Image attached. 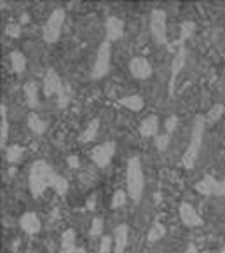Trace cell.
Masks as SVG:
<instances>
[{
	"mask_svg": "<svg viewBox=\"0 0 225 253\" xmlns=\"http://www.w3.org/2000/svg\"><path fill=\"white\" fill-rule=\"evenodd\" d=\"M113 154H115V143L113 142H105L102 145H96L91 150V159L98 168L109 166V163L112 161Z\"/></svg>",
	"mask_w": 225,
	"mask_h": 253,
	"instance_id": "cell-7",
	"label": "cell"
},
{
	"mask_svg": "<svg viewBox=\"0 0 225 253\" xmlns=\"http://www.w3.org/2000/svg\"><path fill=\"white\" fill-rule=\"evenodd\" d=\"M157 131H159V117L157 116H149L142 121L140 124V134L145 138L150 136H157Z\"/></svg>",
	"mask_w": 225,
	"mask_h": 253,
	"instance_id": "cell-16",
	"label": "cell"
},
{
	"mask_svg": "<svg viewBox=\"0 0 225 253\" xmlns=\"http://www.w3.org/2000/svg\"><path fill=\"white\" fill-rule=\"evenodd\" d=\"M224 114H225V105L224 103H217V105H213V107L210 108V112H208V116L204 117V119H206L208 124H215L217 121L222 119V116H224Z\"/></svg>",
	"mask_w": 225,
	"mask_h": 253,
	"instance_id": "cell-24",
	"label": "cell"
},
{
	"mask_svg": "<svg viewBox=\"0 0 225 253\" xmlns=\"http://www.w3.org/2000/svg\"><path fill=\"white\" fill-rule=\"evenodd\" d=\"M166 236V229L162 223H154L152 227H150L149 234H147V239H149V243H155L159 241V239H162Z\"/></svg>",
	"mask_w": 225,
	"mask_h": 253,
	"instance_id": "cell-26",
	"label": "cell"
},
{
	"mask_svg": "<svg viewBox=\"0 0 225 253\" xmlns=\"http://www.w3.org/2000/svg\"><path fill=\"white\" fill-rule=\"evenodd\" d=\"M217 196H220V198H225V178L222 180V182H218V192Z\"/></svg>",
	"mask_w": 225,
	"mask_h": 253,
	"instance_id": "cell-37",
	"label": "cell"
},
{
	"mask_svg": "<svg viewBox=\"0 0 225 253\" xmlns=\"http://www.w3.org/2000/svg\"><path fill=\"white\" fill-rule=\"evenodd\" d=\"M110 56H112V49H110V42H102L100 49H98L96 60L93 65V79H102L109 74L110 70Z\"/></svg>",
	"mask_w": 225,
	"mask_h": 253,
	"instance_id": "cell-6",
	"label": "cell"
},
{
	"mask_svg": "<svg viewBox=\"0 0 225 253\" xmlns=\"http://www.w3.org/2000/svg\"><path fill=\"white\" fill-rule=\"evenodd\" d=\"M65 18H67V12L65 9H54L51 12V16L47 18L44 25V41L47 44H54V42L60 39L61 35V30H63V25H65Z\"/></svg>",
	"mask_w": 225,
	"mask_h": 253,
	"instance_id": "cell-4",
	"label": "cell"
},
{
	"mask_svg": "<svg viewBox=\"0 0 225 253\" xmlns=\"http://www.w3.org/2000/svg\"><path fill=\"white\" fill-rule=\"evenodd\" d=\"M19 34H21V25L19 23H9L7 26H5V35L7 37H19Z\"/></svg>",
	"mask_w": 225,
	"mask_h": 253,
	"instance_id": "cell-34",
	"label": "cell"
},
{
	"mask_svg": "<svg viewBox=\"0 0 225 253\" xmlns=\"http://www.w3.org/2000/svg\"><path fill=\"white\" fill-rule=\"evenodd\" d=\"M94 201H96V199H94V196L93 198H89V203H87V210H94Z\"/></svg>",
	"mask_w": 225,
	"mask_h": 253,
	"instance_id": "cell-38",
	"label": "cell"
},
{
	"mask_svg": "<svg viewBox=\"0 0 225 253\" xmlns=\"http://www.w3.org/2000/svg\"><path fill=\"white\" fill-rule=\"evenodd\" d=\"M126 185H128V194L133 203H140L143 189H145V180H143L142 163L138 157H131L128 161V169H126Z\"/></svg>",
	"mask_w": 225,
	"mask_h": 253,
	"instance_id": "cell-3",
	"label": "cell"
},
{
	"mask_svg": "<svg viewBox=\"0 0 225 253\" xmlns=\"http://www.w3.org/2000/svg\"><path fill=\"white\" fill-rule=\"evenodd\" d=\"M195 32V23L194 21H185L182 23V28H180V39H178L177 45L178 44H185V41H188V39L194 35Z\"/></svg>",
	"mask_w": 225,
	"mask_h": 253,
	"instance_id": "cell-25",
	"label": "cell"
},
{
	"mask_svg": "<svg viewBox=\"0 0 225 253\" xmlns=\"http://www.w3.org/2000/svg\"><path fill=\"white\" fill-rule=\"evenodd\" d=\"M23 93H25V100L30 108H35L38 105V86L34 81H28L23 87Z\"/></svg>",
	"mask_w": 225,
	"mask_h": 253,
	"instance_id": "cell-18",
	"label": "cell"
},
{
	"mask_svg": "<svg viewBox=\"0 0 225 253\" xmlns=\"http://www.w3.org/2000/svg\"><path fill=\"white\" fill-rule=\"evenodd\" d=\"M53 189L56 190L60 196H65V194L68 192L67 178H65V176H61V175H56V176H54V180H53Z\"/></svg>",
	"mask_w": 225,
	"mask_h": 253,
	"instance_id": "cell-29",
	"label": "cell"
},
{
	"mask_svg": "<svg viewBox=\"0 0 225 253\" xmlns=\"http://www.w3.org/2000/svg\"><path fill=\"white\" fill-rule=\"evenodd\" d=\"M58 98V107L60 108H65L68 107V103H70V98H72V93H70V87L67 86V84H63V87L60 89V93L56 94Z\"/></svg>",
	"mask_w": 225,
	"mask_h": 253,
	"instance_id": "cell-27",
	"label": "cell"
},
{
	"mask_svg": "<svg viewBox=\"0 0 225 253\" xmlns=\"http://www.w3.org/2000/svg\"><path fill=\"white\" fill-rule=\"evenodd\" d=\"M9 60H11V68L14 74H23L25 68H27V58L21 51H12L9 54Z\"/></svg>",
	"mask_w": 225,
	"mask_h": 253,
	"instance_id": "cell-19",
	"label": "cell"
},
{
	"mask_svg": "<svg viewBox=\"0 0 225 253\" xmlns=\"http://www.w3.org/2000/svg\"><path fill=\"white\" fill-rule=\"evenodd\" d=\"M77 250L75 246V231L67 229L61 236V253H74Z\"/></svg>",
	"mask_w": 225,
	"mask_h": 253,
	"instance_id": "cell-21",
	"label": "cell"
},
{
	"mask_svg": "<svg viewBox=\"0 0 225 253\" xmlns=\"http://www.w3.org/2000/svg\"><path fill=\"white\" fill-rule=\"evenodd\" d=\"M204 129H206V119L197 116L194 119V126H192L190 143H188L187 150H185V154H184V159H182V164H184L187 169H192L195 161H197L199 150H201V145H203Z\"/></svg>",
	"mask_w": 225,
	"mask_h": 253,
	"instance_id": "cell-2",
	"label": "cell"
},
{
	"mask_svg": "<svg viewBox=\"0 0 225 253\" xmlns=\"http://www.w3.org/2000/svg\"><path fill=\"white\" fill-rule=\"evenodd\" d=\"M58 173L49 166L45 161H35L30 168V190L35 198H40L42 194L53 187V180Z\"/></svg>",
	"mask_w": 225,
	"mask_h": 253,
	"instance_id": "cell-1",
	"label": "cell"
},
{
	"mask_svg": "<svg viewBox=\"0 0 225 253\" xmlns=\"http://www.w3.org/2000/svg\"><path fill=\"white\" fill-rule=\"evenodd\" d=\"M178 213H180V218L184 222V225H187V227H201L204 223L203 216L199 215L194 206L188 205V203H182L180 208H178Z\"/></svg>",
	"mask_w": 225,
	"mask_h": 253,
	"instance_id": "cell-10",
	"label": "cell"
},
{
	"mask_svg": "<svg viewBox=\"0 0 225 253\" xmlns=\"http://www.w3.org/2000/svg\"><path fill=\"white\" fill-rule=\"evenodd\" d=\"M28 21V14L27 12H23L21 14V21H19V25H21V23H27Z\"/></svg>",
	"mask_w": 225,
	"mask_h": 253,
	"instance_id": "cell-39",
	"label": "cell"
},
{
	"mask_svg": "<svg viewBox=\"0 0 225 253\" xmlns=\"http://www.w3.org/2000/svg\"><path fill=\"white\" fill-rule=\"evenodd\" d=\"M169 142H171V136H169V133L157 134V136H155V149L162 152V150H166L169 147Z\"/></svg>",
	"mask_w": 225,
	"mask_h": 253,
	"instance_id": "cell-31",
	"label": "cell"
},
{
	"mask_svg": "<svg viewBox=\"0 0 225 253\" xmlns=\"http://www.w3.org/2000/svg\"><path fill=\"white\" fill-rule=\"evenodd\" d=\"M9 138V121H7V105H0V149L4 150Z\"/></svg>",
	"mask_w": 225,
	"mask_h": 253,
	"instance_id": "cell-17",
	"label": "cell"
},
{
	"mask_svg": "<svg viewBox=\"0 0 225 253\" xmlns=\"http://www.w3.org/2000/svg\"><path fill=\"white\" fill-rule=\"evenodd\" d=\"M129 239V227L126 223L117 225L113 231V253H124Z\"/></svg>",
	"mask_w": 225,
	"mask_h": 253,
	"instance_id": "cell-14",
	"label": "cell"
},
{
	"mask_svg": "<svg viewBox=\"0 0 225 253\" xmlns=\"http://www.w3.org/2000/svg\"><path fill=\"white\" fill-rule=\"evenodd\" d=\"M195 190L203 196H217L218 192V180L213 178L211 175H206L203 180L195 183Z\"/></svg>",
	"mask_w": 225,
	"mask_h": 253,
	"instance_id": "cell-15",
	"label": "cell"
},
{
	"mask_svg": "<svg viewBox=\"0 0 225 253\" xmlns=\"http://www.w3.org/2000/svg\"><path fill=\"white\" fill-rule=\"evenodd\" d=\"M74 253H86V252H84V248H77V250H75Z\"/></svg>",
	"mask_w": 225,
	"mask_h": 253,
	"instance_id": "cell-40",
	"label": "cell"
},
{
	"mask_svg": "<svg viewBox=\"0 0 225 253\" xmlns=\"http://www.w3.org/2000/svg\"><path fill=\"white\" fill-rule=\"evenodd\" d=\"M220 253H225V246H224V250H222V252Z\"/></svg>",
	"mask_w": 225,
	"mask_h": 253,
	"instance_id": "cell-41",
	"label": "cell"
},
{
	"mask_svg": "<svg viewBox=\"0 0 225 253\" xmlns=\"http://www.w3.org/2000/svg\"><path fill=\"white\" fill-rule=\"evenodd\" d=\"M67 163H68V166L70 168H74V169H77L79 168V157L77 156H68V159H67Z\"/></svg>",
	"mask_w": 225,
	"mask_h": 253,
	"instance_id": "cell-36",
	"label": "cell"
},
{
	"mask_svg": "<svg viewBox=\"0 0 225 253\" xmlns=\"http://www.w3.org/2000/svg\"><path fill=\"white\" fill-rule=\"evenodd\" d=\"M21 156H23V147L11 145L5 149V159H7L9 163H18V161L21 159Z\"/></svg>",
	"mask_w": 225,
	"mask_h": 253,
	"instance_id": "cell-28",
	"label": "cell"
},
{
	"mask_svg": "<svg viewBox=\"0 0 225 253\" xmlns=\"http://www.w3.org/2000/svg\"><path fill=\"white\" fill-rule=\"evenodd\" d=\"M129 72H131V75L135 79L143 81V79H149L152 75V65L143 56H135L129 61Z\"/></svg>",
	"mask_w": 225,
	"mask_h": 253,
	"instance_id": "cell-9",
	"label": "cell"
},
{
	"mask_svg": "<svg viewBox=\"0 0 225 253\" xmlns=\"http://www.w3.org/2000/svg\"><path fill=\"white\" fill-rule=\"evenodd\" d=\"M42 87H44L45 96H54V94L60 93V89L63 87V81L60 79V75L56 74V70H54V68H49V70L45 72L44 84H42Z\"/></svg>",
	"mask_w": 225,
	"mask_h": 253,
	"instance_id": "cell-11",
	"label": "cell"
},
{
	"mask_svg": "<svg viewBox=\"0 0 225 253\" xmlns=\"http://www.w3.org/2000/svg\"><path fill=\"white\" fill-rule=\"evenodd\" d=\"M119 103L122 105V107L133 110V112H140L143 108V105H145V103H143V98L138 96V94H129V96L120 98Z\"/></svg>",
	"mask_w": 225,
	"mask_h": 253,
	"instance_id": "cell-22",
	"label": "cell"
},
{
	"mask_svg": "<svg viewBox=\"0 0 225 253\" xmlns=\"http://www.w3.org/2000/svg\"><path fill=\"white\" fill-rule=\"evenodd\" d=\"M185 67V44H178L175 58L171 61V77H169V96L175 93V86H177L178 75Z\"/></svg>",
	"mask_w": 225,
	"mask_h": 253,
	"instance_id": "cell-8",
	"label": "cell"
},
{
	"mask_svg": "<svg viewBox=\"0 0 225 253\" xmlns=\"http://www.w3.org/2000/svg\"><path fill=\"white\" fill-rule=\"evenodd\" d=\"M112 250H113V238L103 236L102 243H100V253H110Z\"/></svg>",
	"mask_w": 225,
	"mask_h": 253,
	"instance_id": "cell-33",
	"label": "cell"
},
{
	"mask_svg": "<svg viewBox=\"0 0 225 253\" xmlns=\"http://www.w3.org/2000/svg\"><path fill=\"white\" fill-rule=\"evenodd\" d=\"M98 129H100V119H93L89 124L86 126V129L80 133L79 136V142L80 143H87V142H93L94 138L98 134Z\"/></svg>",
	"mask_w": 225,
	"mask_h": 253,
	"instance_id": "cell-20",
	"label": "cell"
},
{
	"mask_svg": "<svg viewBox=\"0 0 225 253\" xmlns=\"http://www.w3.org/2000/svg\"><path fill=\"white\" fill-rule=\"evenodd\" d=\"M166 23H168V18L162 9H154L150 12V32L159 45L168 44V25Z\"/></svg>",
	"mask_w": 225,
	"mask_h": 253,
	"instance_id": "cell-5",
	"label": "cell"
},
{
	"mask_svg": "<svg viewBox=\"0 0 225 253\" xmlns=\"http://www.w3.org/2000/svg\"><path fill=\"white\" fill-rule=\"evenodd\" d=\"M105 32H107V41L115 42L119 39H122L124 35V23L122 19L115 18V16H110L105 21Z\"/></svg>",
	"mask_w": 225,
	"mask_h": 253,
	"instance_id": "cell-12",
	"label": "cell"
},
{
	"mask_svg": "<svg viewBox=\"0 0 225 253\" xmlns=\"http://www.w3.org/2000/svg\"><path fill=\"white\" fill-rule=\"evenodd\" d=\"M126 203H128V194L124 192V190H117V192L113 194L110 206H112V208H120V206H124Z\"/></svg>",
	"mask_w": 225,
	"mask_h": 253,
	"instance_id": "cell-30",
	"label": "cell"
},
{
	"mask_svg": "<svg viewBox=\"0 0 225 253\" xmlns=\"http://www.w3.org/2000/svg\"><path fill=\"white\" fill-rule=\"evenodd\" d=\"M28 127H30L32 133L42 134L45 131V123L37 116V114H34V112H32L30 116H28Z\"/></svg>",
	"mask_w": 225,
	"mask_h": 253,
	"instance_id": "cell-23",
	"label": "cell"
},
{
	"mask_svg": "<svg viewBox=\"0 0 225 253\" xmlns=\"http://www.w3.org/2000/svg\"><path fill=\"white\" fill-rule=\"evenodd\" d=\"M102 231H103V220L98 218V216H94L93 222H91L89 234L93 236V238H98V236H102Z\"/></svg>",
	"mask_w": 225,
	"mask_h": 253,
	"instance_id": "cell-32",
	"label": "cell"
},
{
	"mask_svg": "<svg viewBox=\"0 0 225 253\" xmlns=\"http://www.w3.org/2000/svg\"><path fill=\"white\" fill-rule=\"evenodd\" d=\"M19 227L23 229V232L28 236H35L38 231H40V218L37 216V213H25V215L19 218Z\"/></svg>",
	"mask_w": 225,
	"mask_h": 253,
	"instance_id": "cell-13",
	"label": "cell"
},
{
	"mask_svg": "<svg viewBox=\"0 0 225 253\" xmlns=\"http://www.w3.org/2000/svg\"><path fill=\"white\" fill-rule=\"evenodd\" d=\"M177 126H178V117L177 116H171V117H168V119H166V124H164L166 133L171 134L173 131L177 129Z\"/></svg>",
	"mask_w": 225,
	"mask_h": 253,
	"instance_id": "cell-35",
	"label": "cell"
}]
</instances>
